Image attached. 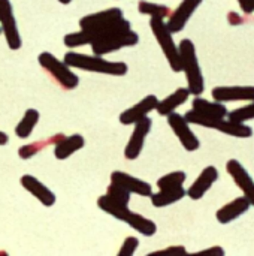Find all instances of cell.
Here are the masks:
<instances>
[{"mask_svg": "<svg viewBox=\"0 0 254 256\" xmlns=\"http://www.w3.org/2000/svg\"><path fill=\"white\" fill-rule=\"evenodd\" d=\"M186 120L190 124H198L207 129H216L219 132H223L229 136L235 138H250L253 136V129L247 123H238L234 120H225V118H210L205 116H201L195 110H190L184 114Z\"/></svg>", "mask_w": 254, "mask_h": 256, "instance_id": "3", "label": "cell"}, {"mask_svg": "<svg viewBox=\"0 0 254 256\" xmlns=\"http://www.w3.org/2000/svg\"><path fill=\"white\" fill-rule=\"evenodd\" d=\"M178 51L181 58V70L186 74L187 78V88L190 94L201 96L205 90V81L196 56L195 44L190 39H183L178 45Z\"/></svg>", "mask_w": 254, "mask_h": 256, "instance_id": "2", "label": "cell"}, {"mask_svg": "<svg viewBox=\"0 0 254 256\" xmlns=\"http://www.w3.org/2000/svg\"><path fill=\"white\" fill-rule=\"evenodd\" d=\"M138 248H139V238L138 237H127L118 250V256H132L138 250Z\"/></svg>", "mask_w": 254, "mask_h": 256, "instance_id": "31", "label": "cell"}, {"mask_svg": "<svg viewBox=\"0 0 254 256\" xmlns=\"http://www.w3.org/2000/svg\"><path fill=\"white\" fill-rule=\"evenodd\" d=\"M186 256L189 255L186 248L184 246H171V248H166L163 250H156V252H151L150 256Z\"/></svg>", "mask_w": 254, "mask_h": 256, "instance_id": "32", "label": "cell"}, {"mask_svg": "<svg viewBox=\"0 0 254 256\" xmlns=\"http://www.w3.org/2000/svg\"><path fill=\"white\" fill-rule=\"evenodd\" d=\"M138 10L142 15H148L151 18H163V20L168 18L171 14V9L166 4L153 3V2H147V0H139Z\"/></svg>", "mask_w": 254, "mask_h": 256, "instance_id": "27", "label": "cell"}, {"mask_svg": "<svg viewBox=\"0 0 254 256\" xmlns=\"http://www.w3.org/2000/svg\"><path fill=\"white\" fill-rule=\"evenodd\" d=\"M213 99L217 102H234V100H254V86H219L214 87Z\"/></svg>", "mask_w": 254, "mask_h": 256, "instance_id": "14", "label": "cell"}, {"mask_svg": "<svg viewBox=\"0 0 254 256\" xmlns=\"http://www.w3.org/2000/svg\"><path fill=\"white\" fill-rule=\"evenodd\" d=\"M63 62L69 68H76L85 72L115 75V76H123L129 70V66L124 62H109L102 56H87L75 51H67L64 54Z\"/></svg>", "mask_w": 254, "mask_h": 256, "instance_id": "1", "label": "cell"}, {"mask_svg": "<svg viewBox=\"0 0 254 256\" xmlns=\"http://www.w3.org/2000/svg\"><path fill=\"white\" fill-rule=\"evenodd\" d=\"M157 104H159L157 96H154V94L145 96L138 104H135L133 106L127 108L126 111H123L120 114V123L124 124V126H130V124L138 123L139 120L148 117V114L156 110Z\"/></svg>", "mask_w": 254, "mask_h": 256, "instance_id": "12", "label": "cell"}, {"mask_svg": "<svg viewBox=\"0 0 254 256\" xmlns=\"http://www.w3.org/2000/svg\"><path fill=\"white\" fill-rule=\"evenodd\" d=\"M250 207H252L250 202L244 196H240V198L231 201L229 204L223 206L222 208H219V212L216 213V218L222 225H228V224L237 220L238 218H241L243 214H246L250 210Z\"/></svg>", "mask_w": 254, "mask_h": 256, "instance_id": "18", "label": "cell"}, {"mask_svg": "<svg viewBox=\"0 0 254 256\" xmlns=\"http://www.w3.org/2000/svg\"><path fill=\"white\" fill-rule=\"evenodd\" d=\"M123 16H124V12L120 8H109V9L94 12V14H88V15L82 16L79 20V28L81 30L102 28V27H106V26L115 22L117 20H120Z\"/></svg>", "mask_w": 254, "mask_h": 256, "instance_id": "13", "label": "cell"}, {"mask_svg": "<svg viewBox=\"0 0 254 256\" xmlns=\"http://www.w3.org/2000/svg\"><path fill=\"white\" fill-rule=\"evenodd\" d=\"M106 195H108L111 200H114L115 202H118V204H121V206H127V207H129L130 196H132V194H130L129 190H126V189H123L121 186L114 184V183H111V184L108 186Z\"/></svg>", "mask_w": 254, "mask_h": 256, "instance_id": "29", "label": "cell"}, {"mask_svg": "<svg viewBox=\"0 0 254 256\" xmlns=\"http://www.w3.org/2000/svg\"><path fill=\"white\" fill-rule=\"evenodd\" d=\"M64 135L63 134H55L52 135L51 138H46V140H39V141H34L31 144H25V146H21L18 148V156L19 159L22 160H28L31 159L33 156H36L37 153H40L43 148H46L48 146H54L60 138H63Z\"/></svg>", "mask_w": 254, "mask_h": 256, "instance_id": "23", "label": "cell"}, {"mask_svg": "<svg viewBox=\"0 0 254 256\" xmlns=\"http://www.w3.org/2000/svg\"><path fill=\"white\" fill-rule=\"evenodd\" d=\"M192 105H193L192 110H195L201 116H205L210 118H225L229 112L226 105H223V102H217V100L210 102L201 96H195Z\"/></svg>", "mask_w": 254, "mask_h": 256, "instance_id": "21", "label": "cell"}, {"mask_svg": "<svg viewBox=\"0 0 254 256\" xmlns=\"http://www.w3.org/2000/svg\"><path fill=\"white\" fill-rule=\"evenodd\" d=\"M204 0H183L178 8L169 14V20L166 21L168 28L172 33H180L184 30V27L187 26L189 20L192 18V15L196 12V9L202 4Z\"/></svg>", "mask_w": 254, "mask_h": 256, "instance_id": "11", "label": "cell"}, {"mask_svg": "<svg viewBox=\"0 0 254 256\" xmlns=\"http://www.w3.org/2000/svg\"><path fill=\"white\" fill-rule=\"evenodd\" d=\"M151 126H153V120L150 117H145V118L139 120L138 123H135V129L130 135V140L126 146V148H124V158L127 160H136L141 156L145 140L151 130Z\"/></svg>", "mask_w": 254, "mask_h": 256, "instance_id": "9", "label": "cell"}, {"mask_svg": "<svg viewBox=\"0 0 254 256\" xmlns=\"http://www.w3.org/2000/svg\"><path fill=\"white\" fill-rule=\"evenodd\" d=\"M97 207L102 212H105L106 214H109V216H112V218H115L117 220H121V222H124L127 219V216L130 214V208L127 206H121V204L115 202L106 194L102 195L97 200Z\"/></svg>", "mask_w": 254, "mask_h": 256, "instance_id": "24", "label": "cell"}, {"mask_svg": "<svg viewBox=\"0 0 254 256\" xmlns=\"http://www.w3.org/2000/svg\"><path fill=\"white\" fill-rule=\"evenodd\" d=\"M84 146H85V140L81 134H72L69 136H63L54 144V156L58 160H66L73 153L81 150Z\"/></svg>", "mask_w": 254, "mask_h": 256, "instance_id": "19", "label": "cell"}, {"mask_svg": "<svg viewBox=\"0 0 254 256\" xmlns=\"http://www.w3.org/2000/svg\"><path fill=\"white\" fill-rule=\"evenodd\" d=\"M138 42H139V34L130 28L126 32H120L112 36H108L102 40L93 42L91 50H93L94 56H106V54L118 51L121 48L135 46V45H138Z\"/></svg>", "mask_w": 254, "mask_h": 256, "instance_id": "6", "label": "cell"}, {"mask_svg": "<svg viewBox=\"0 0 254 256\" xmlns=\"http://www.w3.org/2000/svg\"><path fill=\"white\" fill-rule=\"evenodd\" d=\"M229 120L238 122V123H247L249 120H254V100H252V104L237 108L231 112H228Z\"/></svg>", "mask_w": 254, "mask_h": 256, "instance_id": "30", "label": "cell"}, {"mask_svg": "<svg viewBox=\"0 0 254 256\" xmlns=\"http://www.w3.org/2000/svg\"><path fill=\"white\" fill-rule=\"evenodd\" d=\"M39 117H40V114H39L37 110L28 108V110L24 112L22 118L18 122V124H16V128H15V135H16L18 138H21V140H27V138L31 135L34 126L39 123Z\"/></svg>", "mask_w": 254, "mask_h": 256, "instance_id": "26", "label": "cell"}, {"mask_svg": "<svg viewBox=\"0 0 254 256\" xmlns=\"http://www.w3.org/2000/svg\"><path fill=\"white\" fill-rule=\"evenodd\" d=\"M111 183L114 184H118L121 186L123 189L129 190L130 194H135V195H139V196H145V198H150L151 194H153V188L150 183L141 180V178H136L127 172H123V171H114L111 174Z\"/></svg>", "mask_w": 254, "mask_h": 256, "instance_id": "15", "label": "cell"}, {"mask_svg": "<svg viewBox=\"0 0 254 256\" xmlns=\"http://www.w3.org/2000/svg\"><path fill=\"white\" fill-rule=\"evenodd\" d=\"M0 34H1V27H0Z\"/></svg>", "mask_w": 254, "mask_h": 256, "instance_id": "37", "label": "cell"}, {"mask_svg": "<svg viewBox=\"0 0 254 256\" xmlns=\"http://www.w3.org/2000/svg\"><path fill=\"white\" fill-rule=\"evenodd\" d=\"M195 255H225V249L223 248H220V246H214V248H211V249H205V250H201V252H196Z\"/></svg>", "mask_w": 254, "mask_h": 256, "instance_id": "34", "label": "cell"}, {"mask_svg": "<svg viewBox=\"0 0 254 256\" xmlns=\"http://www.w3.org/2000/svg\"><path fill=\"white\" fill-rule=\"evenodd\" d=\"M238 3L244 14L250 15L254 12V0H238Z\"/></svg>", "mask_w": 254, "mask_h": 256, "instance_id": "33", "label": "cell"}, {"mask_svg": "<svg viewBox=\"0 0 254 256\" xmlns=\"http://www.w3.org/2000/svg\"><path fill=\"white\" fill-rule=\"evenodd\" d=\"M219 180V170L213 165L202 170L199 177L193 182V184L187 189V196L193 201H199L205 196V194L213 188V184Z\"/></svg>", "mask_w": 254, "mask_h": 256, "instance_id": "16", "label": "cell"}, {"mask_svg": "<svg viewBox=\"0 0 254 256\" xmlns=\"http://www.w3.org/2000/svg\"><path fill=\"white\" fill-rule=\"evenodd\" d=\"M39 64L54 78V81L64 90H73L79 84L78 75L61 60H58L49 51H43L37 57Z\"/></svg>", "mask_w": 254, "mask_h": 256, "instance_id": "5", "label": "cell"}, {"mask_svg": "<svg viewBox=\"0 0 254 256\" xmlns=\"http://www.w3.org/2000/svg\"><path fill=\"white\" fill-rule=\"evenodd\" d=\"M150 27H151V32H153L157 44L160 45L171 69L174 72H181V58H180L178 45L175 44V40L172 38L174 33L168 28L166 21L163 18H151Z\"/></svg>", "mask_w": 254, "mask_h": 256, "instance_id": "4", "label": "cell"}, {"mask_svg": "<svg viewBox=\"0 0 254 256\" xmlns=\"http://www.w3.org/2000/svg\"><path fill=\"white\" fill-rule=\"evenodd\" d=\"M58 2H60L61 4H69V3H70L72 0H58Z\"/></svg>", "mask_w": 254, "mask_h": 256, "instance_id": "36", "label": "cell"}, {"mask_svg": "<svg viewBox=\"0 0 254 256\" xmlns=\"http://www.w3.org/2000/svg\"><path fill=\"white\" fill-rule=\"evenodd\" d=\"M226 171L235 182V184L241 189L244 198L254 207V180L249 171L243 166V164L237 159H231L226 164Z\"/></svg>", "mask_w": 254, "mask_h": 256, "instance_id": "10", "label": "cell"}, {"mask_svg": "<svg viewBox=\"0 0 254 256\" xmlns=\"http://www.w3.org/2000/svg\"><path fill=\"white\" fill-rule=\"evenodd\" d=\"M21 186L30 194L33 195L43 207H52L55 204V194L48 189L40 180H37L36 177L30 176V174H24L19 180Z\"/></svg>", "mask_w": 254, "mask_h": 256, "instance_id": "17", "label": "cell"}, {"mask_svg": "<svg viewBox=\"0 0 254 256\" xmlns=\"http://www.w3.org/2000/svg\"><path fill=\"white\" fill-rule=\"evenodd\" d=\"M168 124L172 129V132L175 134V136L180 140L181 146L187 150V152H196L201 147L199 138L196 136V134L192 130L190 123L186 120L184 116L178 114V112H171L168 116Z\"/></svg>", "mask_w": 254, "mask_h": 256, "instance_id": "8", "label": "cell"}, {"mask_svg": "<svg viewBox=\"0 0 254 256\" xmlns=\"http://www.w3.org/2000/svg\"><path fill=\"white\" fill-rule=\"evenodd\" d=\"M124 222L130 228H133L135 231H138L139 234H142L145 237H153L157 232V225L151 219H148L142 214L133 213V212H130V214L127 216V219Z\"/></svg>", "mask_w": 254, "mask_h": 256, "instance_id": "25", "label": "cell"}, {"mask_svg": "<svg viewBox=\"0 0 254 256\" xmlns=\"http://www.w3.org/2000/svg\"><path fill=\"white\" fill-rule=\"evenodd\" d=\"M0 27L1 33L4 34L7 46L13 51L19 50L22 45V39L16 26L10 0H0Z\"/></svg>", "mask_w": 254, "mask_h": 256, "instance_id": "7", "label": "cell"}, {"mask_svg": "<svg viewBox=\"0 0 254 256\" xmlns=\"http://www.w3.org/2000/svg\"><path fill=\"white\" fill-rule=\"evenodd\" d=\"M190 98V92L187 87H180L177 88L172 94L166 96L165 99L159 100L156 111L159 112V116H165L168 117L171 112H175L177 108H180L183 104H186Z\"/></svg>", "mask_w": 254, "mask_h": 256, "instance_id": "20", "label": "cell"}, {"mask_svg": "<svg viewBox=\"0 0 254 256\" xmlns=\"http://www.w3.org/2000/svg\"><path fill=\"white\" fill-rule=\"evenodd\" d=\"M187 195V190L183 186L178 188H166V189H159L157 194H151V204L156 208H163L168 206H172L178 201H181Z\"/></svg>", "mask_w": 254, "mask_h": 256, "instance_id": "22", "label": "cell"}, {"mask_svg": "<svg viewBox=\"0 0 254 256\" xmlns=\"http://www.w3.org/2000/svg\"><path fill=\"white\" fill-rule=\"evenodd\" d=\"M187 176L184 171H174L169 172L163 177H160L157 180V188L159 189H166V188H178V186H184Z\"/></svg>", "mask_w": 254, "mask_h": 256, "instance_id": "28", "label": "cell"}, {"mask_svg": "<svg viewBox=\"0 0 254 256\" xmlns=\"http://www.w3.org/2000/svg\"><path fill=\"white\" fill-rule=\"evenodd\" d=\"M7 141H9L7 134H4V132H1V130H0V146H6V144H7Z\"/></svg>", "mask_w": 254, "mask_h": 256, "instance_id": "35", "label": "cell"}]
</instances>
